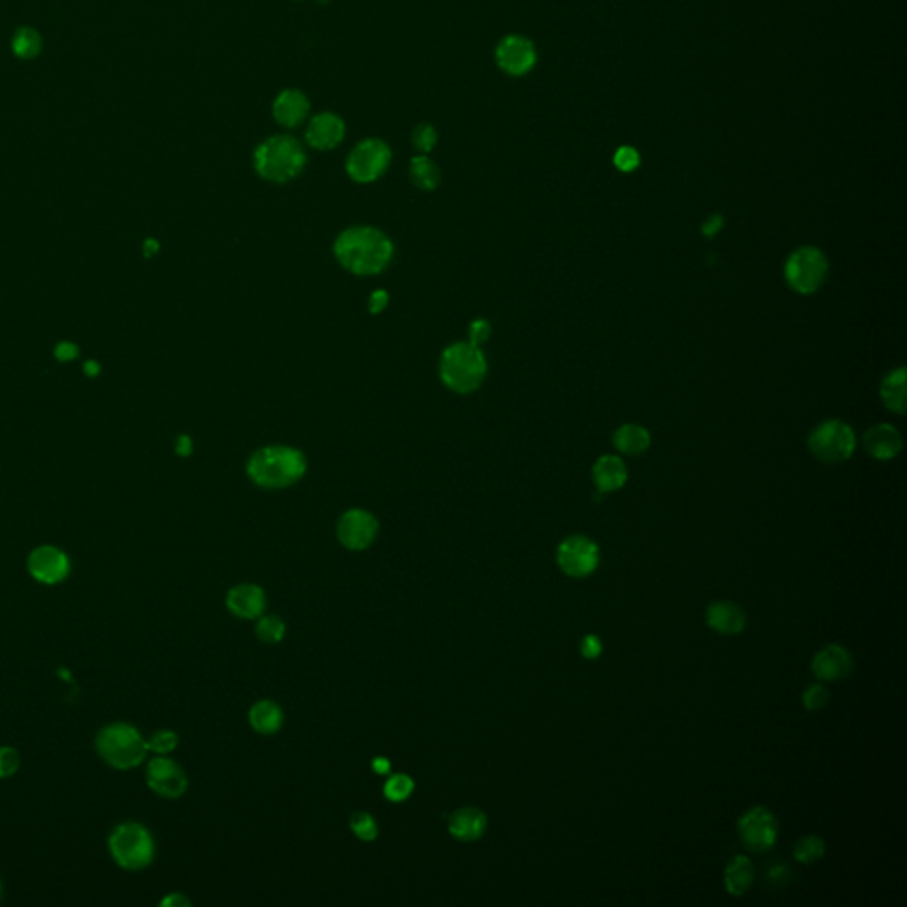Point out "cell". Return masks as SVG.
Wrapping results in <instances>:
<instances>
[{"label":"cell","mask_w":907,"mask_h":907,"mask_svg":"<svg viewBox=\"0 0 907 907\" xmlns=\"http://www.w3.org/2000/svg\"><path fill=\"white\" fill-rule=\"evenodd\" d=\"M334 252L338 263L357 275H376L388 267L392 241L372 227H351L337 237Z\"/></svg>","instance_id":"cell-1"},{"label":"cell","mask_w":907,"mask_h":907,"mask_svg":"<svg viewBox=\"0 0 907 907\" xmlns=\"http://www.w3.org/2000/svg\"><path fill=\"white\" fill-rule=\"evenodd\" d=\"M307 470L305 456L300 450L291 447H267L257 450L250 461L247 471L250 479L268 489H280L300 480Z\"/></svg>","instance_id":"cell-2"},{"label":"cell","mask_w":907,"mask_h":907,"mask_svg":"<svg viewBox=\"0 0 907 907\" xmlns=\"http://www.w3.org/2000/svg\"><path fill=\"white\" fill-rule=\"evenodd\" d=\"M486 370L488 364L484 353L470 340L448 346L439 360L443 383L458 394H470L477 390L486 378Z\"/></svg>","instance_id":"cell-3"},{"label":"cell","mask_w":907,"mask_h":907,"mask_svg":"<svg viewBox=\"0 0 907 907\" xmlns=\"http://www.w3.org/2000/svg\"><path fill=\"white\" fill-rule=\"evenodd\" d=\"M302 144L289 135H273L254 155V166L261 177L273 183H286L297 177L305 167Z\"/></svg>","instance_id":"cell-4"},{"label":"cell","mask_w":907,"mask_h":907,"mask_svg":"<svg viewBox=\"0 0 907 907\" xmlns=\"http://www.w3.org/2000/svg\"><path fill=\"white\" fill-rule=\"evenodd\" d=\"M96 751L114 770H134L147 755L146 740L130 723H112L101 729L96 736Z\"/></svg>","instance_id":"cell-5"},{"label":"cell","mask_w":907,"mask_h":907,"mask_svg":"<svg viewBox=\"0 0 907 907\" xmlns=\"http://www.w3.org/2000/svg\"><path fill=\"white\" fill-rule=\"evenodd\" d=\"M108 849L114 862L132 872L149 867L155 858V841L138 822L119 824L108 839Z\"/></svg>","instance_id":"cell-6"},{"label":"cell","mask_w":907,"mask_h":907,"mask_svg":"<svg viewBox=\"0 0 907 907\" xmlns=\"http://www.w3.org/2000/svg\"><path fill=\"white\" fill-rule=\"evenodd\" d=\"M811 454L824 463H841L856 448V437L851 426L841 420H826L817 426L808 438Z\"/></svg>","instance_id":"cell-7"},{"label":"cell","mask_w":907,"mask_h":907,"mask_svg":"<svg viewBox=\"0 0 907 907\" xmlns=\"http://www.w3.org/2000/svg\"><path fill=\"white\" fill-rule=\"evenodd\" d=\"M828 259L815 247H801L785 263V278L789 286L801 293H815L828 277Z\"/></svg>","instance_id":"cell-8"},{"label":"cell","mask_w":907,"mask_h":907,"mask_svg":"<svg viewBox=\"0 0 907 907\" xmlns=\"http://www.w3.org/2000/svg\"><path fill=\"white\" fill-rule=\"evenodd\" d=\"M390 158L392 153L383 140L368 138L353 147L348 156L346 168L355 181L370 183L385 174V170L390 166Z\"/></svg>","instance_id":"cell-9"},{"label":"cell","mask_w":907,"mask_h":907,"mask_svg":"<svg viewBox=\"0 0 907 907\" xmlns=\"http://www.w3.org/2000/svg\"><path fill=\"white\" fill-rule=\"evenodd\" d=\"M559 568L572 578H585L596 571L600 564V548L592 539L571 536L564 539L557 549Z\"/></svg>","instance_id":"cell-10"},{"label":"cell","mask_w":907,"mask_h":907,"mask_svg":"<svg viewBox=\"0 0 907 907\" xmlns=\"http://www.w3.org/2000/svg\"><path fill=\"white\" fill-rule=\"evenodd\" d=\"M738 830L744 847L753 852L770 851L778 835L776 817L766 807L750 808L746 813H742Z\"/></svg>","instance_id":"cell-11"},{"label":"cell","mask_w":907,"mask_h":907,"mask_svg":"<svg viewBox=\"0 0 907 907\" xmlns=\"http://www.w3.org/2000/svg\"><path fill=\"white\" fill-rule=\"evenodd\" d=\"M146 781L155 794L167 800L181 798L188 787L186 774L181 770V766L166 755H158L149 762Z\"/></svg>","instance_id":"cell-12"},{"label":"cell","mask_w":907,"mask_h":907,"mask_svg":"<svg viewBox=\"0 0 907 907\" xmlns=\"http://www.w3.org/2000/svg\"><path fill=\"white\" fill-rule=\"evenodd\" d=\"M378 534L376 518L362 509H351L342 514L337 525V538L342 546L353 551L366 549Z\"/></svg>","instance_id":"cell-13"},{"label":"cell","mask_w":907,"mask_h":907,"mask_svg":"<svg viewBox=\"0 0 907 907\" xmlns=\"http://www.w3.org/2000/svg\"><path fill=\"white\" fill-rule=\"evenodd\" d=\"M536 61V46L523 35H507L497 46V63L507 75L521 76L534 67Z\"/></svg>","instance_id":"cell-14"},{"label":"cell","mask_w":907,"mask_h":907,"mask_svg":"<svg viewBox=\"0 0 907 907\" xmlns=\"http://www.w3.org/2000/svg\"><path fill=\"white\" fill-rule=\"evenodd\" d=\"M27 568L35 581L45 585L61 583L69 574V559L57 546H37L27 560Z\"/></svg>","instance_id":"cell-15"},{"label":"cell","mask_w":907,"mask_h":907,"mask_svg":"<svg viewBox=\"0 0 907 907\" xmlns=\"http://www.w3.org/2000/svg\"><path fill=\"white\" fill-rule=\"evenodd\" d=\"M852 670L851 652L839 643L822 647L811 660V672L821 680H841Z\"/></svg>","instance_id":"cell-16"},{"label":"cell","mask_w":907,"mask_h":907,"mask_svg":"<svg viewBox=\"0 0 907 907\" xmlns=\"http://www.w3.org/2000/svg\"><path fill=\"white\" fill-rule=\"evenodd\" d=\"M344 134H346L344 121L332 112H323L308 121L305 136L308 146L327 151L337 147L342 142Z\"/></svg>","instance_id":"cell-17"},{"label":"cell","mask_w":907,"mask_h":907,"mask_svg":"<svg viewBox=\"0 0 907 907\" xmlns=\"http://www.w3.org/2000/svg\"><path fill=\"white\" fill-rule=\"evenodd\" d=\"M226 605L239 619H259L267 608V594L259 585L241 583L227 592Z\"/></svg>","instance_id":"cell-18"},{"label":"cell","mask_w":907,"mask_h":907,"mask_svg":"<svg viewBox=\"0 0 907 907\" xmlns=\"http://www.w3.org/2000/svg\"><path fill=\"white\" fill-rule=\"evenodd\" d=\"M310 103L298 89L282 91L273 103V117L284 128H297L307 119Z\"/></svg>","instance_id":"cell-19"},{"label":"cell","mask_w":907,"mask_h":907,"mask_svg":"<svg viewBox=\"0 0 907 907\" xmlns=\"http://www.w3.org/2000/svg\"><path fill=\"white\" fill-rule=\"evenodd\" d=\"M486 830H488V817L479 808H459L448 817V833L456 841H479L482 839Z\"/></svg>","instance_id":"cell-20"},{"label":"cell","mask_w":907,"mask_h":907,"mask_svg":"<svg viewBox=\"0 0 907 907\" xmlns=\"http://www.w3.org/2000/svg\"><path fill=\"white\" fill-rule=\"evenodd\" d=\"M707 626L720 635H738L746 626L742 608L731 601H716L707 606Z\"/></svg>","instance_id":"cell-21"},{"label":"cell","mask_w":907,"mask_h":907,"mask_svg":"<svg viewBox=\"0 0 907 907\" xmlns=\"http://www.w3.org/2000/svg\"><path fill=\"white\" fill-rule=\"evenodd\" d=\"M863 445L872 458L879 461H888L901 452L902 437L893 426L879 424L865 433Z\"/></svg>","instance_id":"cell-22"},{"label":"cell","mask_w":907,"mask_h":907,"mask_svg":"<svg viewBox=\"0 0 907 907\" xmlns=\"http://www.w3.org/2000/svg\"><path fill=\"white\" fill-rule=\"evenodd\" d=\"M592 477L601 493H611L626 484L628 469L620 458L603 456L596 461L592 469Z\"/></svg>","instance_id":"cell-23"},{"label":"cell","mask_w":907,"mask_h":907,"mask_svg":"<svg viewBox=\"0 0 907 907\" xmlns=\"http://www.w3.org/2000/svg\"><path fill=\"white\" fill-rule=\"evenodd\" d=\"M753 879H755V869L748 856H734L723 872L725 888L734 897L744 895L751 888Z\"/></svg>","instance_id":"cell-24"},{"label":"cell","mask_w":907,"mask_h":907,"mask_svg":"<svg viewBox=\"0 0 907 907\" xmlns=\"http://www.w3.org/2000/svg\"><path fill=\"white\" fill-rule=\"evenodd\" d=\"M252 729L263 736L277 734L284 725V712L271 700H259L248 712Z\"/></svg>","instance_id":"cell-25"},{"label":"cell","mask_w":907,"mask_h":907,"mask_svg":"<svg viewBox=\"0 0 907 907\" xmlns=\"http://www.w3.org/2000/svg\"><path fill=\"white\" fill-rule=\"evenodd\" d=\"M881 399L893 413H906V369L892 370L881 385Z\"/></svg>","instance_id":"cell-26"},{"label":"cell","mask_w":907,"mask_h":907,"mask_svg":"<svg viewBox=\"0 0 907 907\" xmlns=\"http://www.w3.org/2000/svg\"><path fill=\"white\" fill-rule=\"evenodd\" d=\"M613 443L619 452L626 456H639L649 448L650 435L639 424H626L615 431Z\"/></svg>","instance_id":"cell-27"},{"label":"cell","mask_w":907,"mask_h":907,"mask_svg":"<svg viewBox=\"0 0 907 907\" xmlns=\"http://www.w3.org/2000/svg\"><path fill=\"white\" fill-rule=\"evenodd\" d=\"M409 177L415 186L422 190H435L439 183V168L428 156H417L411 160Z\"/></svg>","instance_id":"cell-28"},{"label":"cell","mask_w":907,"mask_h":907,"mask_svg":"<svg viewBox=\"0 0 907 907\" xmlns=\"http://www.w3.org/2000/svg\"><path fill=\"white\" fill-rule=\"evenodd\" d=\"M413 791H415L413 778L403 773L392 774L383 785V794L392 803L406 801L413 794Z\"/></svg>","instance_id":"cell-29"},{"label":"cell","mask_w":907,"mask_h":907,"mask_svg":"<svg viewBox=\"0 0 907 907\" xmlns=\"http://www.w3.org/2000/svg\"><path fill=\"white\" fill-rule=\"evenodd\" d=\"M41 46H43L41 35L34 29L22 27L18 33L15 34L13 50L22 59H34L41 52Z\"/></svg>","instance_id":"cell-30"},{"label":"cell","mask_w":907,"mask_h":907,"mask_svg":"<svg viewBox=\"0 0 907 907\" xmlns=\"http://www.w3.org/2000/svg\"><path fill=\"white\" fill-rule=\"evenodd\" d=\"M256 635L265 643H278L286 637V624L277 615H261L256 624Z\"/></svg>","instance_id":"cell-31"},{"label":"cell","mask_w":907,"mask_h":907,"mask_svg":"<svg viewBox=\"0 0 907 907\" xmlns=\"http://www.w3.org/2000/svg\"><path fill=\"white\" fill-rule=\"evenodd\" d=\"M824 852H826V843L815 835H807L794 845V858L800 863H813L819 858H822Z\"/></svg>","instance_id":"cell-32"},{"label":"cell","mask_w":907,"mask_h":907,"mask_svg":"<svg viewBox=\"0 0 907 907\" xmlns=\"http://www.w3.org/2000/svg\"><path fill=\"white\" fill-rule=\"evenodd\" d=\"M349 828L362 841H372L378 839V824L374 817L368 811H355L349 819Z\"/></svg>","instance_id":"cell-33"},{"label":"cell","mask_w":907,"mask_h":907,"mask_svg":"<svg viewBox=\"0 0 907 907\" xmlns=\"http://www.w3.org/2000/svg\"><path fill=\"white\" fill-rule=\"evenodd\" d=\"M179 738L172 731H156L149 740H146L147 751H153L155 755H168L177 748Z\"/></svg>","instance_id":"cell-34"},{"label":"cell","mask_w":907,"mask_h":907,"mask_svg":"<svg viewBox=\"0 0 907 907\" xmlns=\"http://www.w3.org/2000/svg\"><path fill=\"white\" fill-rule=\"evenodd\" d=\"M411 140H413L415 149H418V151H422V153H429V151L437 146V130H435V126L422 123V125H418V126L413 130Z\"/></svg>","instance_id":"cell-35"},{"label":"cell","mask_w":907,"mask_h":907,"mask_svg":"<svg viewBox=\"0 0 907 907\" xmlns=\"http://www.w3.org/2000/svg\"><path fill=\"white\" fill-rule=\"evenodd\" d=\"M828 700H830V691L826 686L819 682L808 686L803 693V706L807 707L808 710H819L828 704Z\"/></svg>","instance_id":"cell-36"},{"label":"cell","mask_w":907,"mask_h":907,"mask_svg":"<svg viewBox=\"0 0 907 907\" xmlns=\"http://www.w3.org/2000/svg\"><path fill=\"white\" fill-rule=\"evenodd\" d=\"M613 164L615 167L622 172H631L640 166V155L639 151L635 147H630V146H622L617 149L615 156H613Z\"/></svg>","instance_id":"cell-37"},{"label":"cell","mask_w":907,"mask_h":907,"mask_svg":"<svg viewBox=\"0 0 907 907\" xmlns=\"http://www.w3.org/2000/svg\"><path fill=\"white\" fill-rule=\"evenodd\" d=\"M20 768V755L15 748L0 746V780L9 778Z\"/></svg>","instance_id":"cell-38"},{"label":"cell","mask_w":907,"mask_h":907,"mask_svg":"<svg viewBox=\"0 0 907 907\" xmlns=\"http://www.w3.org/2000/svg\"><path fill=\"white\" fill-rule=\"evenodd\" d=\"M491 334V327L486 319H475L470 325V330H469V336H470L471 344H482L484 340H488V337Z\"/></svg>","instance_id":"cell-39"},{"label":"cell","mask_w":907,"mask_h":907,"mask_svg":"<svg viewBox=\"0 0 907 907\" xmlns=\"http://www.w3.org/2000/svg\"><path fill=\"white\" fill-rule=\"evenodd\" d=\"M603 652V643L601 640L594 635H589L585 637L583 641H581V654L587 658V660H596L600 658Z\"/></svg>","instance_id":"cell-40"},{"label":"cell","mask_w":907,"mask_h":907,"mask_svg":"<svg viewBox=\"0 0 907 907\" xmlns=\"http://www.w3.org/2000/svg\"><path fill=\"white\" fill-rule=\"evenodd\" d=\"M54 355L61 362H71V360H75L78 357V348H76V344H73L69 340H65V342H59L55 346Z\"/></svg>","instance_id":"cell-41"},{"label":"cell","mask_w":907,"mask_h":907,"mask_svg":"<svg viewBox=\"0 0 907 907\" xmlns=\"http://www.w3.org/2000/svg\"><path fill=\"white\" fill-rule=\"evenodd\" d=\"M162 907H186L190 906V901L183 893H170L162 902Z\"/></svg>","instance_id":"cell-42"},{"label":"cell","mask_w":907,"mask_h":907,"mask_svg":"<svg viewBox=\"0 0 907 907\" xmlns=\"http://www.w3.org/2000/svg\"><path fill=\"white\" fill-rule=\"evenodd\" d=\"M721 226H723V218H721L720 215H716V217L707 218V222L704 224L702 231H704V235L706 236H714L718 233V231H720V229H721Z\"/></svg>","instance_id":"cell-43"},{"label":"cell","mask_w":907,"mask_h":907,"mask_svg":"<svg viewBox=\"0 0 907 907\" xmlns=\"http://www.w3.org/2000/svg\"><path fill=\"white\" fill-rule=\"evenodd\" d=\"M388 302V297L385 291H376L372 297H370V310L372 312H379L385 305Z\"/></svg>","instance_id":"cell-44"},{"label":"cell","mask_w":907,"mask_h":907,"mask_svg":"<svg viewBox=\"0 0 907 907\" xmlns=\"http://www.w3.org/2000/svg\"><path fill=\"white\" fill-rule=\"evenodd\" d=\"M176 452H177L179 456H188V454L192 452V441H190V438H177V443H176Z\"/></svg>","instance_id":"cell-45"},{"label":"cell","mask_w":907,"mask_h":907,"mask_svg":"<svg viewBox=\"0 0 907 907\" xmlns=\"http://www.w3.org/2000/svg\"><path fill=\"white\" fill-rule=\"evenodd\" d=\"M372 770L378 774L390 773V761L383 759V757H378V759L372 761Z\"/></svg>","instance_id":"cell-46"},{"label":"cell","mask_w":907,"mask_h":907,"mask_svg":"<svg viewBox=\"0 0 907 907\" xmlns=\"http://www.w3.org/2000/svg\"><path fill=\"white\" fill-rule=\"evenodd\" d=\"M100 366H98L95 360H89V362H86V364H84V372H86L87 376H91V378L98 376V374H100Z\"/></svg>","instance_id":"cell-47"},{"label":"cell","mask_w":907,"mask_h":907,"mask_svg":"<svg viewBox=\"0 0 907 907\" xmlns=\"http://www.w3.org/2000/svg\"><path fill=\"white\" fill-rule=\"evenodd\" d=\"M144 252H146V256H153V254H156V252H158V243H156L155 239H147V241L144 243Z\"/></svg>","instance_id":"cell-48"},{"label":"cell","mask_w":907,"mask_h":907,"mask_svg":"<svg viewBox=\"0 0 907 907\" xmlns=\"http://www.w3.org/2000/svg\"><path fill=\"white\" fill-rule=\"evenodd\" d=\"M0 899H2V882H0Z\"/></svg>","instance_id":"cell-49"},{"label":"cell","mask_w":907,"mask_h":907,"mask_svg":"<svg viewBox=\"0 0 907 907\" xmlns=\"http://www.w3.org/2000/svg\"><path fill=\"white\" fill-rule=\"evenodd\" d=\"M317 2H319V0H317ZM321 2H327V0H321Z\"/></svg>","instance_id":"cell-50"}]
</instances>
